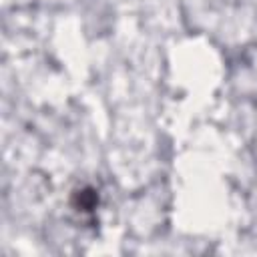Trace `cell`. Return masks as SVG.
Wrapping results in <instances>:
<instances>
[{
  "instance_id": "obj_1",
  "label": "cell",
  "mask_w": 257,
  "mask_h": 257,
  "mask_svg": "<svg viewBox=\"0 0 257 257\" xmlns=\"http://www.w3.org/2000/svg\"><path fill=\"white\" fill-rule=\"evenodd\" d=\"M96 203H98V197H96V191L90 189V187H84L80 191L74 193V199H72V205L76 211H82V213H90L92 209H96Z\"/></svg>"
}]
</instances>
